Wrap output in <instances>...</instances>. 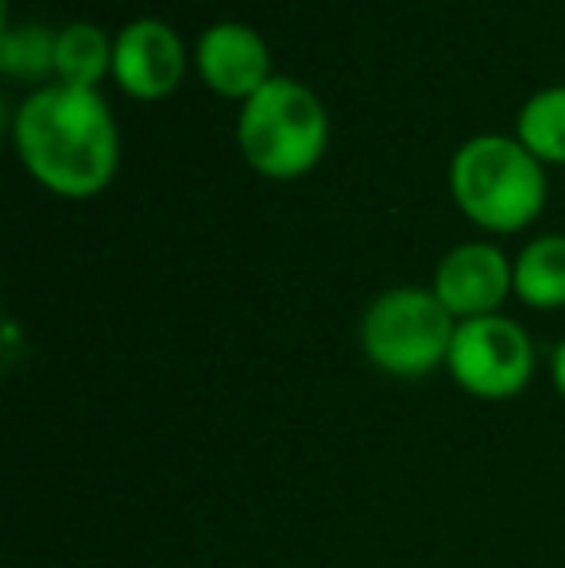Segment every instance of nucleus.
Listing matches in <instances>:
<instances>
[{
	"mask_svg": "<svg viewBox=\"0 0 565 568\" xmlns=\"http://www.w3.org/2000/svg\"><path fill=\"white\" fill-rule=\"evenodd\" d=\"M453 314L423 286H392L361 317V348L372 367L395 379H423L450 359Z\"/></svg>",
	"mask_w": 565,
	"mask_h": 568,
	"instance_id": "obj_4",
	"label": "nucleus"
},
{
	"mask_svg": "<svg viewBox=\"0 0 565 568\" xmlns=\"http://www.w3.org/2000/svg\"><path fill=\"white\" fill-rule=\"evenodd\" d=\"M515 140L538 159V163L565 166V85L538 90L515 120Z\"/></svg>",
	"mask_w": 565,
	"mask_h": 568,
	"instance_id": "obj_11",
	"label": "nucleus"
},
{
	"mask_svg": "<svg viewBox=\"0 0 565 568\" xmlns=\"http://www.w3.org/2000/svg\"><path fill=\"white\" fill-rule=\"evenodd\" d=\"M445 367L465 395L504 403L519 395L535 375V344L512 317H473V322H457Z\"/></svg>",
	"mask_w": 565,
	"mask_h": 568,
	"instance_id": "obj_5",
	"label": "nucleus"
},
{
	"mask_svg": "<svg viewBox=\"0 0 565 568\" xmlns=\"http://www.w3.org/2000/svg\"><path fill=\"white\" fill-rule=\"evenodd\" d=\"M236 143L252 171L275 182H291L317 166L330 143V120L310 85L294 78H272L241 105Z\"/></svg>",
	"mask_w": 565,
	"mask_h": 568,
	"instance_id": "obj_3",
	"label": "nucleus"
},
{
	"mask_svg": "<svg viewBox=\"0 0 565 568\" xmlns=\"http://www.w3.org/2000/svg\"><path fill=\"white\" fill-rule=\"evenodd\" d=\"M434 298L453 314V322L492 317L515 294L512 263L496 244H457L442 255L434 271Z\"/></svg>",
	"mask_w": 565,
	"mask_h": 568,
	"instance_id": "obj_6",
	"label": "nucleus"
},
{
	"mask_svg": "<svg viewBox=\"0 0 565 568\" xmlns=\"http://www.w3.org/2000/svg\"><path fill=\"white\" fill-rule=\"evenodd\" d=\"M54 47H59V31L47 23H23V28H8L0 39V70L8 78H47L54 74Z\"/></svg>",
	"mask_w": 565,
	"mask_h": 568,
	"instance_id": "obj_12",
	"label": "nucleus"
},
{
	"mask_svg": "<svg viewBox=\"0 0 565 568\" xmlns=\"http://www.w3.org/2000/svg\"><path fill=\"white\" fill-rule=\"evenodd\" d=\"M551 375H554V387L565 395V341L554 348V359H551Z\"/></svg>",
	"mask_w": 565,
	"mask_h": 568,
	"instance_id": "obj_13",
	"label": "nucleus"
},
{
	"mask_svg": "<svg viewBox=\"0 0 565 568\" xmlns=\"http://www.w3.org/2000/svg\"><path fill=\"white\" fill-rule=\"evenodd\" d=\"M186 74L182 39L163 20H132L113 39V78L129 98L163 101Z\"/></svg>",
	"mask_w": 565,
	"mask_h": 568,
	"instance_id": "obj_7",
	"label": "nucleus"
},
{
	"mask_svg": "<svg viewBox=\"0 0 565 568\" xmlns=\"http://www.w3.org/2000/svg\"><path fill=\"white\" fill-rule=\"evenodd\" d=\"M198 74L213 93L229 101H249L272 82V54H268L264 39L244 23H213L198 39Z\"/></svg>",
	"mask_w": 565,
	"mask_h": 568,
	"instance_id": "obj_8",
	"label": "nucleus"
},
{
	"mask_svg": "<svg viewBox=\"0 0 565 568\" xmlns=\"http://www.w3.org/2000/svg\"><path fill=\"white\" fill-rule=\"evenodd\" d=\"M450 194L457 210L484 232H519L543 213V163L507 135H473L450 163Z\"/></svg>",
	"mask_w": 565,
	"mask_h": 568,
	"instance_id": "obj_2",
	"label": "nucleus"
},
{
	"mask_svg": "<svg viewBox=\"0 0 565 568\" xmlns=\"http://www.w3.org/2000/svg\"><path fill=\"white\" fill-rule=\"evenodd\" d=\"M515 298L531 310L565 306V236H538L512 263Z\"/></svg>",
	"mask_w": 565,
	"mask_h": 568,
	"instance_id": "obj_9",
	"label": "nucleus"
},
{
	"mask_svg": "<svg viewBox=\"0 0 565 568\" xmlns=\"http://www.w3.org/2000/svg\"><path fill=\"white\" fill-rule=\"evenodd\" d=\"M16 155L43 190L59 197H93L113 182L121 135L98 90L43 85L12 120Z\"/></svg>",
	"mask_w": 565,
	"mask_h": 568,
	"instance_id": "obj_1",
	"label": "nucleus"
},
{
	"mask_svg": "<svg viewBox=\"0 0 565 568\" xmlns=\"http://www.w3.org/2000/svg\"><path fill=\"white\" fill-rule=\"evenodd\" d=\"M54 74L62 85L74 90H93L105 74H113V43L101 28L93 23H67L59 31V47H54Z\"/></svg>",
	"mask_w": 565,
	"mask_h": 568,
	"instance_id": "obj_10",
	"label": "nucleus"
}]
</instances>
